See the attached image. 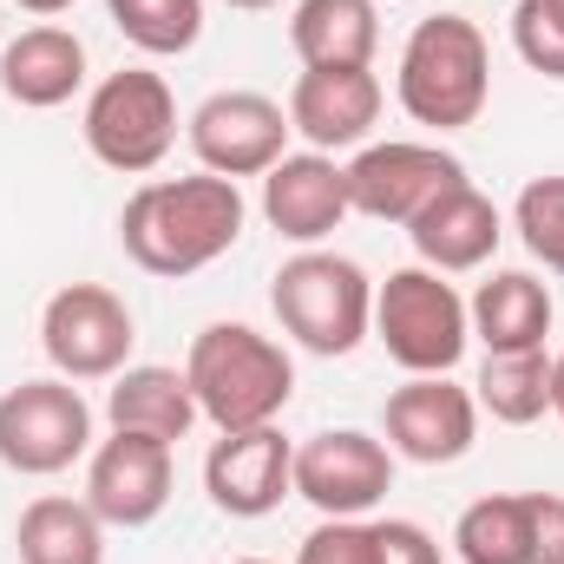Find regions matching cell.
<instances>
[{
    "instance_id": "3",
    "label": "cell",
    "mask_w": 564,
    "mask_h": 564,
    "mask_svg": "<svg viewBox=\"0 0 564 564\" xmlns=\"http://www.w3.org/2000/svg\"><path fill=\"white\" fill-rule=\"evenodd\" d=\"M401 112L414 126L433 132H459L486 112L492 99V53H486V33L466 20V13H433L408 33L401 46Z\"/></svg>"
},
{
    "instance_id": "10",
    "label": "cell",
    "mask_w": 564,
    "mask_h": 564,
    "mask_svg": "<svg viewBox=\"0 0 564 564\" xmlns=\"http://www.w3.org/2000/svg\"><path fill=\"white\" fill-rule=\"evenodd\" d=\"M348 210L375 217V224H414L426 204L466 177V164L440 144H408V139H388V144H361L348 164Z\"/></svg>"
},
{
    "instance_id": "23",
    "label": "cell",
    "mask_w": 564,
    "mask_h": 564,
    "mask_svg": "<svg viewBox=\"0 0 564 564\" xmlns=\"http://www.w3.org/2000/svg\"><path fill=\"white\" fill-rule=\"evenodd\" d=\"M492 421L532 426L552 414V355L545 348H519V355H486L479 368V394H473Z\"/></svg>"
},
{
    "instance_id": "12",
    "label": "cell",
    "mask_w": 564,
    "mask_h": 564,
    "mask_svg": "<svg viewBox=\"0 0 564 564\" xmlns=\"http://www.w3.org/2000/svg\"><path fill=\"white\" fill-rule=\"evenodd\" d=\"M388 453L414 459V466H453L473 453L479 440V401L466 388H453L446 375H414L408 388L388 394Z\"/></svg>"
},
{
    "instance_id": "15",
    "label": "cell",
    "mask_w": 564,
    "mask_h": 564,
    "mask_svg": "<svg viewBox=\"0 0 564 564\" xmlns=\"http://www.w3.org/2000/svg\"><path fill=\"white\" fill-rule=\"evenodd\" d=\"M381 99L388 93H381L375 66H302V79L289 93V126L315 151L335 158V151H348V144H361L375 132Z\"/></svg>"
},
{
    "instance_id": "28",
    "label": "cell",
    "mask_w": 564,
    "mask_h": 564,
    "mask_svg": "<svg viewBox=\"0 0 564 564\" xmlns=\"http://www.w3.org/2000/svg\"><path fill=\"white\" fill-rule=\"evenodd\" d=\"M295 564H381L375 525H368V519H322V525L302 539Z\"/></svg>"
},
{
    "instance_id": "24",
    "label": "cell",
    "mask_w": 564,
    "mask_h": 564,
    "mask_svg": "<svg viewBox=\"0 0 564 564\" xmlns=\"http://www.w3.org/2000/svg\"><path fill=\"white\" fill-rule=\"evenodd\" d=\"M453 545L466 564H532V499L525 492L473 499L453 525Z\"/></svg>"
},
{
    "instance_id": "14",
    "label": "cell",
    "mask_w": 564,
    "mask_h": 564,
    "mask_svg": "<svg viewBox=\"0 0 564 564\" xmlns=\"http://www.w3.org/2000/svg\"><path fill=\"white\" fill-rule=\"evenodd\" d=\"M204 492H210V506L230 512V519H263V512H276L282 499L295 492V446L282 440L276 426L224 433V440L204 453Z\"/></svg>"
},
{
    "instance_id": "8",
    "label": "cell",
    "mask_w": 564,
    "mask_h": 564,
    "mask_svg": "<svg viewBox=\"0 0 564 564\" xmlns=\"http://www.w3.org/2000/svg\"><path fill=\"white\" fill-rule=\"evenodd\" d=\"M93 446V408L73 381H20L0 394V466L26 479H53Z\"/></svg>"
},
{
    "instance_id": "34",
    "label": "cell",
    "mask_w": 564,
    "mask_h": 564,
    "mask_svg": "<svg viewBox=\"0 0 564 564\" xmlns=\"http://www.w3.org/2000/svg\"><path fill=\"white\" fill-rule=\"evenodd\" d=\"M237 564H270V558H237Z\"/></svg>"
},
{
    "instance_id": "19",
    "label": "cell",
    "mask_w": 564,
    "mask_h": 564,
    "mask_svg": "<svg viewBox=\"0 0 564 564\" xmlns=\"http://www.w3.org/2000/svg\"><path fill=\"white\" fill-rule=\"evenodd\" d=\"M552 289L532 270H492L479 282V295L466 302L473 335L486 341V355H519V348H545L552 335Z\"/></svg>"
},
{
    "instance_id": "32",
    "label": "cell",
    "mask_w": 564,
    "mask_h": 564,
    "mask_svg": "<svg viewBox=\"0 0 564 564\" xmlns=\"http://www.w3.org/2000/svg\"><path fill=\"white\" fill-rule=\"evenodd\" d=\"M552 414L564 421V355H552Z\"/></svg>"
},
{
    "instance_id": "13",
    "label": "cell",
    "mask_w": 564,
    "mask_h": 564,
    "mask_svg": "<svg viewBox=\"0 0 564 564\" xmlns=\"http://www.w3.org/2000/svg\"><path fill=\"white\" fill-rule=\"evenodd\" d=\"M86 506L119 525V532H139L151 525L164 506H171V446L151 440V433H119L93 446V466H86Z\"/></svg>"
},
{
    "instance_id": "6",
    "label": "cell",
    "mask_w": 564,
    "mask_h": 564,
    "mask_svg": "<svg viewBox=\"0 0 564 564\" xmlns=\"http://www.w3.org/2000/svg\"><path fill=\"white\" fill-rule=\"evenodd\" d=\"M177 144V99L164 86V73H106L86 99V151L106 164V171H126L144 177L164 164V151Z\"/></svg>"
},
{
    "instance_id": "16",
    "label": "cell",
    "mask_w": 564,
    "mask_h": 564,
    "mask_svg": "<svg viewBox=\"0 0 564 564\" xmlns=\"http://www.w3.org/2000/svg\"><path fill=\"white\" fill-rule=\"evenodd\" d=\"M263 217L289 243H322L348 217V177L328 151H289L263 171Z\"/></svg>"
},
{
    "instance_id": "18",
    "label": "cell",
    "mask_w": 564,
    "mask_h": 564,
    "mask_svg": "<svg viewBox=\"0 0 564 564\" xmlns=\"http://www.w3.org/2000/svg\"><path fill=\"white\" fill-rule=\"evenodd\" d=\"M86 86V46L66 26H26L0 46V93L26 112H53Z\"/></svg>"
},
{
    "instance_id": "4",
    "label": "cell",
    "mask_w": 564,
    "mask_h": 564,
    "mask_svg": "<svg viewBox=\"0 0 564 564\" xmlns=\"http://www.w3.org/2000/svg\"><path fill=\"white\" fill-rule=\"evenodd\" d=\"M270 308H276L282 335L308 355H355L375 328V282L361 263L335 257V250H302L276 270L270 289Z\"/></svg>"
},
{
    "instance_id": "9",
    "label": "cell",
    "mask_w": 564,
    "mask_h": 564,
    "mask_svg": "<svg viewBox=\"0 0 564 564\" xmlns=\"http://www.w3.org/2000/svg\"><path fill=\"white\" fill-rule=\"evenodd\" d=\"M394 486V453L388 440L361 426H328L295 446V492L322 519H368Z\"/></svg>"
},
{
    "instance_id": "20",
    "label": "cell",
    "mask_w": 564,
    "mask_h": 564,
    "mask_svg": "<svg viewBox=\"0 0 564 564\" xmlns=\"http://www.w3.org/2000/svg\"><path fill=\"white\" fill-rule=\"evenodd\" d=\"M106 421L119 426V433H151V440L177 446L204 414H197V394H191L184 368H158V361H144V368H119V375H112Z\"/></svg>"
},
{
    "instance_id": "5",
    "label": "cell",
    "mask_w": 564,
    "mask_h": 564,
    "mask_svg": "<svg viewBox=\"0 0 564 564\" xmlns=\"http://www.w3.org/2000/svg\"><path fill=\"white\" fill-rule=\"evenodd\" d=\"M375 335H381L388 361H401L408 375H453L473 341V322H466L459 289L440 270L414 263L375 289Z\"/></svg>"
},
{
    "instance_id": "22",
    "label": "cell",
    "mask_w": 564,
    "mask_h": 564,
    "mask_svg": "<svg viewBox=\"0 0 564 564\" xmlns=\"http://www.w3.org/2000/svg\"><path fill=\"white\" fill-rule=\"evenodd\" d=\"M20 564H106V519L86 499H33L13 525Z\"/></svg>"
},
{
    "instance_id": "1",
    "label": "cell",
    "mask_w": 564,
    "mask_h": 564,
    "mask_svg": "<svg viewBox=\"0 0 564 564\" xmlns=\"http://www.w3.org/2000/svg\"><path fill=\"white\" fill-rule=\"evenodd\" d=\"M243 191L237 177H151L119 210V243L144 276H197L243 237Z\"/></svg>"
},
{
    "instance_id": "30",
    "label": "cell",
    "mask_w": 564,
    "mask_h": 564,
    "mask_svg": "<svg viewBox=\"0 0 564 564\" xmlns=\"http://www.w3.org/2000/svg\"><path fill=\"white\" fill-rule=\"evenodd\" d=\"M532 499V564H564V492H525Z\"/></svg>"
},
{
    "instance_id": "25",
    "label": "cell",
    "mask_w": 564,
    "mask_h": 564,
    "mask_svg": "<svg viewBox=\"0 0 564 564\" xmlns=\"http://www.w3.org/2000/svg\"><path fill=\"white\" fill-rule=\"evenodd\" d=\"M112 26L139 46V53H191L197 33H204V0H106Z\"/></svg>"
},
{
    "instance_id": "2",
    "label": "cell",
    "mask_w": 564,
    "mask_h": 564,
    "mask_svg": "<svg viewBox=\"0 0 564 564\" xmlns=\"http://www.w3.org/2000/svg\"><path fill=\"white\" fill-rule=\"evenodd\" d=\"M184 381L197 394V414L217 433H243V426H276V414L295 394V361L282 341H270L250 322H210L191 341Z\"/></svg>"
},
{
    "instance_id": "27",
    "label": "cell",
    "mask_w": 564,
    "mask_h": 564,
    "mask_svg": "<svg viewBox=\"0 0 564 564\" xmlns=\"http://www.w3.org/2000/svg\"><path fill=\"white\" fill-rule=\"evenodd\" d=\"M512 46L532 73L564 79V0H519L512 7Z\"/></svg>"
},
{
    "instance_id": "7",
    "label": "cell",
    "mask_w": 564,
    "mask_h": 564,
    "mask_svg": "<svg viewBox=\"0 0 564 564\" xmlns=\"http://www.w3.org/2000/svg\"><path fill=\"white\" fill-rule=\"evenodd\" d=\"M132 308L106 282H66L40 308V348L59 381H112L119 368H132Z\"/></svg>"
},
{
    "instance_id": "35",
    "label": "cell",
    "mask_w": 564,
    "mask_h": 564,
    "mask_svg": "<svg viewBox=\"0 0 564 564\" xmlns=\"http://www.w3.org/2000/svg\"><path fill=\"white\" fill-rule=\"evenodd\" d=\"M394 7H408V0H394Z\"/></svg>"
},
{
    "instance_id": "17",
    "label": "cell",
    "mask_w": 564,
    "mask_h": 564,
    "mask_svg": "<svg viewBox=\"0 0 564 564\" xmlns=\"http://www.w3.org/2000/svg\"><path fill=\"white\" fill-rule=\"evenodd\" d=\"M408 237H414V257H421L426 270L459 276V270H479V263L499 250L506 224H499L492 197H486V191H473V184L459 177V184H446L421 217L408 224Z\"/></svg>"
},
{
    "instance_id": "36",
    "label": "cell",
    "mask_w": 564,
    "mask_h": 564,
    "mask_svg": "<svg viewBox=\"0 0 564 564\" xmlns=\"http://www.w3.org/2000/svg\"><path fill=\"white\" fill-rule=\"evenodd\" d=\"M0 46H7V40H0Z\"/></svg>"
},
{
    "instance_id": "21",
    "label": "cell",
    "mask_w": 564,
    "mask_h": 564,
    "mask_svg": "<svg viewBox=\"0 0 564 564\" xmlns=\"http://www.w3.org/2000/svg\"><path fill=\"white\" fill-rule=\"evenodd\" d=\"M289 46L302 66H375L381 13L375 0H302L289 20Z\"/></svg>"
},
{
    "instance_id": "33",
    "label": "cell",
    "mask_w": 564,
    "mask_h": 564,
    "mask_svg": "<svg viewBox=\"0 0 564 564\" xmlns=\"http://www.w3.org/2000/svg\"><path fill=\"white\" fill-rule=\"evenodd\" d=\"M230 7H243V13H257V7H276V0H230Z\"/></svg>"
},
{
    "instance_id": "29",
    "label": "cell",
    "mask_w": 564,
    "mask_h": 564,
    "mask_svg": "<svg viewBox=\"0 0 564 564\" xmlns=\"http://www.w3.org/2000/svg\"><path fill=\"white\" fill-rule=\"evenodd\" d=\"M375 545H381V564H440L433 532L414 525V519H381L375 525Z\"/></svg>"
},
{
    "instance_id": "11",
    "label": "cell",
    "mask_w": 564,
    "mask_h": 564,
    "mask_svg": "<svg viewBox=\"0 0 564 564\" xmlns=\"http://www.w3.org/2000/svg\"><path fill=\"white\" fill-rule=\"evenodd\" d=\"M289 112L263 93H210L191 112V151L217 177H263L289 158Z\"/></svg>"
},
{
    "instance_id": "31",
    "label": "cell",
    "mask_w": 564,
    "mask_h": 564,
    "mask_svg": "<svg viewBox=\"0 0 564 564\" xmlns=\"http://www.w3.org/2000/svg\"><path fill=\"white\" fill-rule=\"evenodd\" d=\"M13 7H26V13H33V20H53V13H66V7H73V0H13Z\"/></svg>"
},
{
    "instance_id": "26",
    "label": "cell",
    "mask_w": 564,
    "mask_h": 564,
    "mask_svg": "<svg viewBox=\"0 0 564 564\" xmlns=\"http://www.w3.org/2000/svg\"><path fill=\"white\" fill-rule=\"evenodd\" d=\"M512 230L525 237V250L564 276V177H532L512 204Z\"/></svg>"
}]
</instances>
